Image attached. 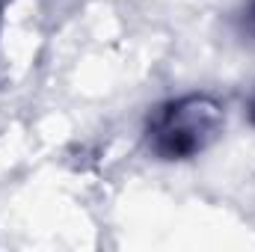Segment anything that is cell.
<instances>
[{
  "instance_id": "cell-1",
  "label": "cell",
  "mask_w": 255,
  "mask_h": 252,
  "mask_svg": "<svg viewBox=\"0 0 255 252\" xmlns=\"http://www.w3.org/2000/svg\"><path fill=\"white\" fill-rule=\"evenodd\" d=\"M220 125V107L208 98H184L169 104L151 125L154 148L163 157H187L205 145Z\"/></svg>"
}]
</instances>
